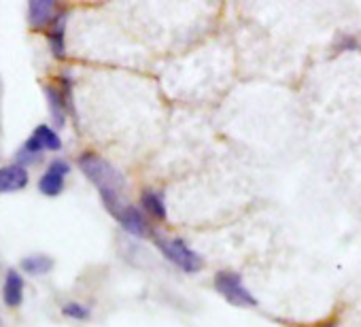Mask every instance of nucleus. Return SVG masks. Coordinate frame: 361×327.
<instances>
[{
    "label": "nucleus",
    "mask_w": 361,
    "mask_h": 327,
    "mask_svg": "<svg viewBox=\"0 0 361 327\" xmlns=\"http://www.w3.org/2000/svg\"><path fill=\"white\" fill-rule=\"evenodd\" d=\"M64 37H66V13H60L58 20L51 24L49 35H47L51 54H54V58H58V60H64V58H66V39H64Z\"/></svg>",
    "instance_id": "obj_12"
},
{
    "label": "nucleus",
    "mask_w": 361,
    "mask_h": 327,
    "mask_svg": "<svg viewBox=\"0 0 361 327\" xmlns=\"http://www.w3.org/2000/svg\"><path fill=\"white\" fill-rule=\"evenodd\" d=\"M24 274L20 270H9L3 283V300L9 308H20L24 302Z\"/></svg>",
    "instance_id": "obj_10"
},
{
    "label": "nucleus",
    "mask_w": 361,
    "mask_h": 327,
    "mask_svg": "<svg viewBox=\"0 0 361 327\" xmlns=\"http://www.w3.org/2000/svg\"><path fill=\"white\" fill-rule=\"evenodd\" d=\"M54 266H56L54 257L43 255V253H39V255H28V257H24L22 264H20L22 272L28 274V276H43V274L51 272Z\"/></svg>",
    "instance_id": "obj_13"
},
{
    "label": "nucleus",
    "mask_w": 361,
    "mask_h": 327,
    "mask_svg": "<svg viewBox=\"0 0 361 327\" xmlns=\"http://www.w3.org/2000/svg\"><path fill=\"white\" fill-rule=\"evenodd\" d=\"M45 98H47V102H49L51 119L56 121V125L64 128V123H66V117H68L71 109H68L66 98L62 96L60 87H56V85H51V83H49V85H45Z\"/></svg>",
    "instance_id": "obj_11"
},
{
    "label": "nucleus",
    "mask_w": 361,
    "mask_h": 327,
    "mask_svg": "<svg viewBox=\"0 0 361 327\" xmlns=\"http://www.w3.org/2000/svg\"><path fill=\"white\" fill-rule=\"evenodd\" d=\"M109 215H113V219H115L128 234H132V236H136V238H145V236L153 234V232H151V226H149V217L142 213V209L130 204L128 200L121 202V204H119L115 211H111Z\"/></svg>",
    "instance_id": "obj_4"
},
{
    "label": "nucleus",
    "mask_w": 361,
    "mask_h": 327,
    "mask_svg": "<svg viewBox=\"0 0 361 327\" xmlns=\"http://www.w3.org/2000/svg\"><path fill=\"white\" fill-rule=\"evenodd\" d=\"M336 49H342V51H348V49H361V45H359V41L355 39V37H340L338 41H336Z\"/></svg>",
    "instance_id": "obj_15"
},
{
    "label": "nucleus",
    "mask_w": 361,
    "mask_h": 327,
    "mask_svg": "<svg viewBox=\"0 0 361 327\" xmlns=\"http://www.w3.org/2000/svg\"><path fill=\"white\" fill-rule=\"evenodd\" d=\"M155 247L159 249V253L164 255V259L172 266H176L180 272L185 274H198L204 268V259L200 253H196L183 238L178 236H166L161 232H153L151 234Z\"/></svg>",
    "instance_id": "obj_2"
},
{
    "label": "nucleus",
    "mask_w": 361,
    "mask_h": 327,
    "mask_svg": "<svg viewBox=\"0 0 361 327\" xmlns=\"http://www.w3.org/2000/svg\"><path fill=\"white\" fill-rule=\"evenodd\" d=\"M30 183L28 168L20 166V164H7V166H0V194H18L26 190Z\"/></svg>",
    "instance_id": "obj_8"
},
{
    "label": "nucleus",
    "mask_w": 361,
    "mask_h": 327,
    "mask_svg": "<svg viewBox=\"0 0 361 327\" xmlns=\"http://www.w3.org/2000/svg\"><path fill=\"white\" fill-rule=\"evenodd\" d=\"M79 171L98 187V194H126L128 181L119 168H115L109 159L94 151H85L79 155Z\"/></svg>",
    "instance_id": "obj_1"
},
{
    "label": "nucleus",
    "mask_w": 361,
    "mask_h": 327,
    "mask_svg": "<svg viewBox=\"0 0 361 327\" xmlns=\"http://www.w3.org/2000/svg\"><path fill=\"white\" fill-rule=\"evenodd\" d=\"M24 149L32 151V153H39V155H43L45 151H60L62 149V138L51 125L41 123V125H37L32 130V134L24 142Z\"/></svg>",
    "instance_id": "obj_6"
},
{
    "label": "nucleus",
    "mask_w": 361,
    "mask_h": 327,
    "mask_svg": "<svg viewBox=\"0 0 361 327\" xmlns=\"http://www.w3.org/2000/svg\"><path fill=\"white\" fill-rule=\"evenodd\" d=\"M213 285H215V291L232 306H238V308H255L257 306V297L249 291L243 276L234 270H219L215 274Z\"/></svg>",
    "instance_id": "obj_3"
},
{
    "label": "nucleus",
    "mask_w": 361,
    "mask_h": 327,
    "mask_svg": "<svg viewBox=\"0 0 361 327\" xmlns=\"http://www.w3.org/2000/svg\"><path fill=\"white\" fill-rule=\"evenodd\" d=\"M140 209L153 221H166V217H168L166 196L159 190H142V194H140Z\"/></svg>",
    "instance_id": "obj_9"
},
{
    "label": "nucleus",
    "mask_w": 361,
    "mask_h": 327,
    "mask_svg": "<svg viewBox=\"0 0 361 327\" xmlns=\"http://www.w3.org/2000/svg\"><path fill=\"white\" fill-rule=\"evenodd\" d=\"M71 175V164L66 159H54L39 179V192L47 198H56L64 192L66 177Z\"/></svg>",
    "instance_id": "obj_5"
},
{
    "label": "nucleus",
    "mask_w": 361,
    "mask_h": 327,
    "mask_svg": "<svg viewBox=\"0 0 361 327\" xmlns=\"http://www.w3.org/2000/svg\"><path fill=\"white\" fill-rule=\"evenodd\" d=\"M58 16V3H54V0H30L28 3V24L35 30L51 28Z\"/></svg>",
    "instance_id": "obj_7"
},
{
    "label": "nucleus",
    "mask_w": 361,
    "mask_h": 327,
    "mask_svg": "<svg viewBox=\"0 0 361 327\" xmlns=\"http://www.w3.org/2000/svg\"><path fill=\"white\" fill-rule=\"evenodd\" d=\"M327 327H329V325H327Z\"/></svg>",
    "instance_id": "obj_16"
},
{
    "label": "nucleus",
    "mask_w": 361,
    "mask_h": 327,
    "mask_svg": "<svg viewBox=\"0 0 361 327\" xmlns=\"http://www.w3.org/2000/svg\"><path fill=\"white\" fill-rule=\"evenodd\" d=\"M62 314L68 316V319H75V321H87L92 316V310L85 306V304H79V302H68L62 306Z\"/></svg>",
    "instance_id": "obj_14"
}]
</instances>
